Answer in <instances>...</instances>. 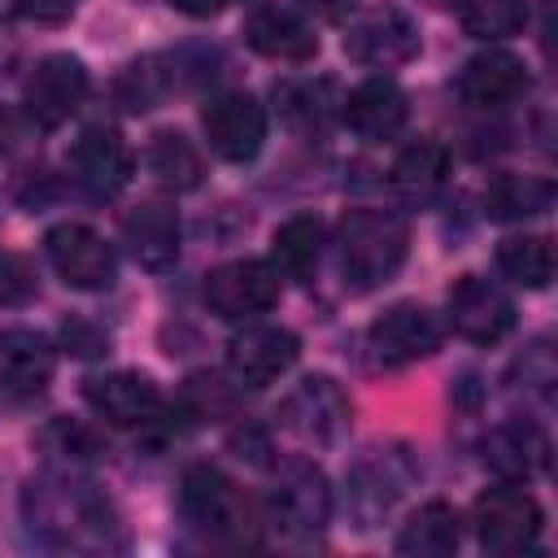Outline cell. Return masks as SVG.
<instances>
[{
	"label": "cell",
	"instance_id": "1",
	"mask_svg": "<svg viewBox=\"0 0 558 558\" xmlns=\"http://www.w3.org/2000/svg\"><path fill=\"white\" fill-rule=\"evenodd\" d=\"M22 519H26V532L48 549L109 554L126 545L118 510L96 484L78 480L74 466L35 475L22 488Z\"/></svg>",
	"mask_w": 558,
	"mask_h": 558
},
{
	"label": "cell",
	"instance_id": "2",
	"mask_svg": "<svg viewBox=\"0 0 558 558\" xmlns=\"http://www.w3.org/2000/svg\"><path fill=\"white\" fill-rule=\"evenodd\" d=\"M336 248L344 288L375 292L401 270L410 253V227L388 209H353L336 231Z\"/></svg>",
	"mask_w": 558,
	"mask_h": 558
},
{
	"label": "cell",
	"instance_id": "3",
	"mask_svg": "<svg viewBox=\"0 0 558 558\" xmlns=\"http://www.w3.org/2000/svg\"><path fill=\"white\" fill-rule=\"evenodd\" d=\"M179 510L183 519L214 545H257V523L240 488L209 462H196L179 480Z\"/></svg>",
	"mask_w": 558,
	"mask_h": 558
},
{
	"label": "cell",
	"instance_id": "4",
	"mask_svg": "<svg viewBox=\"0 0 558 558\" xmlns=\"http://www.w3.org/2000/svg\"><path fill=\"white\" fill-rule=\"evenodd\" d=\"M270 523L292 541H314L331 519V488L327 475L310 458H288L275 471L270 497H266Z\"/></svg>",
	"mask_w": 558,
	"mask_h": 558
},
{
	"label": "cell",
	"instance_id": "5",
	"mask_svg": "<svg viewBox=\"0 0 558 558\" xmlns=\"http://www.w3.org/2000/svg\"><path fill=\"white\" fill-rule=\"evenodd\" d=\"M545 514L541 501L523 488V484H497L488 493L475 497V536L488 554H523L541 541Z\"/></svg>",
	"mask_w": 558,
	"mask_h": 558
},
{
	"label": "cell",
	"instance_id": "6",
	"mask_svg": "<svg viewBox=\"0 0 558 558\" xmlns=\"http://www.w3.org/2000/svg\"><path fill=\"white\" fill-rule=\"evenodd\" d=\"M344 52L349 61L371 65V70L405 65L410 57H418V22L397 4H375L349 22Z\"/></svg>",
	"mask_w": 558,
	"mask_h": 558
},
{
	"label": "cell",
	"instance_id": "7",
	"mask_svg": "<svg viewBox=\"0 0 558 558\" xmlns=\"http://www.w3.org/2000/svg\"><path fill=\"white\" fill-rule=\"evenodd\" d=\"M283 427L305 445H336L349 432L353 405L331 375H305L279 405Z\"/></svg>",
	"mask_w": 558,
	"mask_h": 558
},
{
	"label": "cell",
	"instance_id": "8",
	"mask_svg": "<svg viewBox=\"0 0 558 558\" xmlns=\"http://www.w3.org/2000/svg\"><path fill=\"white\" fill-rule=\"evenodd\" d=\"M83 96H87V65L70 52L39 57L26 74V87H22V105H26L31 122L44 126V131L70 122L78 113Z\"/></svg>",
	"mask_w": 558,
	"mask_h": 558
},
{
	"label": "cell",
	"instance_id": "9",
	"mask_svg": "<svg viewBox=\"0 0 558 558\" xmlns=\"http://www.w3.org/2000/svg\"><path fill=\"white\" fill-rule=\"evenodd\" d=\"M44 253H48V266L61 275V283H70L78 292H100L118 275L113 244L100 231H92L87 222H61V227H52L44 235Z\"/></svg>",
	"mask_w": 558,
	"mask_h": 558
},
{
	"label": "cell",
	"instance_id": "10",
	"mask_svg": "<svg viewBox=\"0 0 558 558\" xmlns=\"http://www.w3.org/2000/svg\"><path fill=\"white\" fill-rule=\"evenodd\" d=\"M279 292H283L279 270L270 262H257V257H240V262H227V266L205 275V305L218 318L266 314L279 305Z\"/></svg>",
	"mask_w": 558,
	"mask_h": 558
},
{
	"label": "cell",
	"instance_id": "11",
	"mask_svg": "<svg viewBox=\"0 0 558 558\" xmlns=\"http://www.w3.org/2000/svg\"><path fill=\"white\" fill-rule=\"evenodd\" d=\"M440 340H445L440 318H436L427 305H418V301L388 305V310L371 323V331H366V344H371L375 362H384V366L423 362V357H432V353L440 349Z\"/></svg>",
	"mask_w": 558,
	"mask_h": 558
},
{
	"label": "cell",
	"instance_id": "12",
	"mask_svg": "<svg viewBox=\"0 0 558 558\" xmlns=\"http://www.w3.org/2000/svg\"><path fill=\"white\" fill-rule=\"evenodd\" d=\"M445 323L471 344H497L514 327V301L493 279L462 275L445 296Z\"/></svg>",
	"mask_w": 558,
	"mask_h": 558
},
{
	"label": "cell",
	"instance_id": "13",
	"mask_svg": "<svg viewBox=\"0 0 558 558\" xmlns=\"http://www.w3.org/2000/svg\"><path fill=\"white\" fill-rule=\"evenodd\" d=\"M201 126L222 161H253L266 140V109L253 92H218L205 105Z\"/></svg>",
	"mask_w": 558,
	"mask_h": 558
},
{
	"label": "cell",
	"instance_id": "14",
	"mask_svg": "<svg viewBox=\"0 0 558 558\" xmlns=\"http://www.w3.org/2000/svg\"><path fill=\"white\" fill-rule=\"evenodd\" d=\"M301 357V340L288 327H270V323H253L244 331H235L227 340V366L240 384L248 388H266L279 375L292 371V362Z\"/></svg>",
	"mask_w": 558,
	"mask_h": 558
},
{
	"label": "cell",
	"instance_id": "15",
	"mask_svg": "<svg viewBox=\"0 0 558 558\" xmlns=\"http://www.w3.org/2000/svg\"><path fill=\"white\" fill-rule=\"evenodd\" d=\"M83 401L113 427H144L161 414V388L140 371H109L83 379Z\"/></svg>",
	"mask_w": 558,
	"mask_h": 558
},
{
	"label": "cell",
	"instance_id": "16",
	"mask_svg": "<svg viewBox=\"0 0 558 558\" xmlns=\"http://www.w3.org/2000/svg\"><path fill=\"white\" fill-rule=\"evenodd\" d=\"M131 148L113 126H87L70 148V170L92 196H118L131 183Z\"/></svg>",
	"mask_w": 558,
	"mask_h": 558
},
{
	"label": "cell",
	"instance_id": "17",
	"mask_svg": "<svg viewBox=\"0 0 558 558\" xmlns=\"http://www.w3.org/2000/svg\"><path fill=\"white\" fill-rule=\"evenodd\" d=\"M480 458L493 475H501L506 484H527L532 475H541L549 466V436L527 423V418H514V423H497L484 440H480Z\"/></svg>",
	"mask_w": 558,
	"mask_h": 558
},
{
	"label": "cell",
	"instance_id": "18",
	"mask_svg": "<svg viewBox=\"0 0 558 558\" xmlns=\"http://www.w3.org/2000/svg\"><path fill=\"white\" fill-rule=\"evenodd\" d=\"M340 118L362 140H392L410 118V100L401 83H392L388 74H371L340 100Z\"/></svg>",
	"mask_w": 558,
	"mask_h": 558
},
{
	"label": "cell",
	"instance_id": "19",
	"mask_svg": "<svg viewBox=\"0 0 558 558\" xmlns=\"http://www.w3.org/2000/svg\"><path fill=\"white\" fill-rule=\"evenodd\" d=\"M57 349L35 327H4L0 331V388L9 397H39L52 384Z\"/></svg>",
	"mask_w": 558,
	"mask_h": 558
},
{
	"label": "cell",
	"instance_id": "20",
	"mask_svg": "<svg viewBox=\"0 0 558 558\" xmlns=\"http://www.w3.org/2000/svg\"><path fill=\"white\" fill-rule=\"evenodd\" d=\"M527 92V65L506 52V48H488L475 52L462 70H458V96L475 109H506Z\"/></svg>",
	"mask_w": 558,
	"mask_h": 558
},
{
	"label": "cell",
	"instance_id": "21",
	"mask_svg": "<svg viewBox=\"0 0 558 558\" xmlns=\"http://www.w3.org/2000/svg\"><path fill=\"white\" fill-rule=\"evenodd\" d=\"M244 44L270 61H310L318 52L314 26L288 4H257L244 17Z\"/></svg>",
	"mask_w": 558,
	"mask_h": 558
},
{
	"label": "cell",
	"instance_id": "22",
	"mask_svg": "<svg viewBox=\"0 0 558 558\" xmlns=\"http://www.w3.org/2000/svg\"><path fill=\"white\" fill-rule=\"evenodd\" d=\"M122 244L144 270H166L179 257V214L161 201H144L122 218Z\"/></svg>",
	"mask_w": 558,
	"mask_h": 558
},
{
	"label": "cell",
	"instance_id": "23",
	"mask_svg": "<svg viewBox=\"0 0 558 558\" xmlns=\"http://www.w3.org/2000/svg\"><path fill=\"white\" fill-rule=\"evenodd\" d=\"M449 179V148L440 140H414L397 153L392 161V187L397 196H405L410 205H427Z\"/></svg>",
	"mask_w": 558,
	"mask_h": 558
},
{
	"label": "cell",
	"instance_id": "24",
	"mask_svg": "<svg viewBox=\"0 0 558 558\" xmlns=\"http://www.w3.org/2000/svg\"><path fill=\"white\" fill-rule=\"evenodd\" d=\"M462 541V519L449 501H427L418 506L401 532H397V554L405 558H449Z\"/></svg>",
	"mask_w": 558,
	"mask_h": 558
},
{
	"label": "cell",
	"instance_id": "25",
	"mask_svg": "<svg viewBox=\"0 0 558 558\" xmlns=\"http://www.w3.org/2000/svg\"><path fill=\"white\" fill-rule=\"evenodd\" d=\"M401 488H405V475H397L388 458L357 462L349 471V510H353L357 527H375L392 510V501L401 497Z\"/></svg>",
	"mask_w": 558,
	"mask_h": 558
},
{
	"label": "cell",
	"instance_id": "26",
	"mask_svg": "<svg viewBox=\"0 0 558 558\" xmlns=\"http://www.w3.org/2000/svg\"><path fill=\"white\" fill-rule=\"evenodd\" d=\"M144 166L148 174L170 187V192H192L201 179H205V161H201V148L183 135V131H157L144 148Z\"/></svg>",
	"mask_w": 558,
	"mask_h": 558
},
{
	"label": "cell",
	"instance_id": "27",
	"mask_svg": "<svg viewBox=\"0 0 558 558\" xmlns=\"http://www.w3.org/2000/svg\"><path fill=\"white\" fill-rule=\"evenodd\" d=\"M554 205V183L541 174H497L484 187V214L497 222H523Z\"/></svg>",
	"mask_w": 558,
	"mask_h": 558
},
{
	"label": "cell",
	"instance_id": "28",
	"mask_svg": "<svg viewBox=\"0 0 558 558\" xmlns=\"http://www.w3.org/2000/svg\"><path fill=\"white\" fill-rule=\"evenodd\" d=\"M275 100H279V118L305 135L327 131V122L336 118V105H340L327 78H288L275 87Z\"/></svg>",
	"mask_w": 558,
	"mask_h": 558
},
{
	"label": "cell",
	"instance_id": "29",
	"mask_svg": "<svg viewBox=\"0 0 558 558\" xmlns=\"http://www.w3.org/2000/svg\"><path fill=\"white\" fill-rule=\"evenodd\" d=\"M174 74H179V61L174 57H140L131 61L122 74H118V100L131 109V113H144V109H157L170 92H174Z\"/></svg>",
	"mask_w": 558,
	"mask_h": 558
},
{
	"label": "cell",
	"instance_id": "30",
	"mask_svg": "<svg viewBox=\"0 0 558 558\" xmlns=\"http://www.w3.org/2000/svg\"><path fill=\"white\" fill-rule=\"evenodd\" d=\"M327 244V227L314 214H296L275 231V270L288 279H305Z\"/></svg>",
	"mask_w": 558,
	"mask_h": 558
},
{
	"label": "cell",
	"instance_id": "31",
	"mask_svg": "<svg viewBox=\"0 0 558 558\" xmlns=\"http://www.w3.org/2000/svg\"><path fill=\"white\" fill-rule=\"evenodd\" d=\"M497 270L519 288H549L554 279V244L549 235H506L497 244Z\"/></svg>",
	"mask_w": 558,
	"mask_h": 558
},
{
	"label": "cell",
	"instance_id": "32",
	"mask_svg": "<svg viewBox=\"0 0 558 558\" xmlns=\"http://www.w3.org/2000/svg\"><path fill=\"white\" fill-rule=\"evenodd\" d=\"M35 445H39L57 466H87V462H96V458L105 453L100 432H96L92 423H83V418H65V414L48 418V423L39 427Z\"/></svg>",
	"mask_w": 558,
	"mask_h": 558
},
{
	"label": "cell",
	"instance_id": "33",
	"mask_svg": "<svg viewBox=\"0 0 558 558\" xmlns=\"http://www.w3.org/2000/svg\"><path fill=\"white\" fill-rule=\"evenodd\" d=\"M458 22L471 39H510L527 22L523 0H458Z\"/></svg>",
	"mask_w": 558,
	"mask_h": 558
},
{
	"label": "cell",
	"instance_id": "34",
	"mask_svg": "<svg viewBox=\"0 0 558 558\" xmlns=\"http://www.w3.org/2000/svg\"><path fill=\"white\" fill-rule=\"evenodd\" d=\"M39 292V275L22 253H0V305H26Z\"/></svg>",
	"mask_w": 558,
	"mask_h": 558
},
{
	"label": "cell",
	"instance_id": "35",
	"mask_svg": "<svg viewBox=\"0 0 558 558\" xmlns=\"http://www.w3.org/2000/svg\"><path fill=\"white\" fill-rule=\"evenodd\" d=\"M61 344L74 357H100V353H109V336L96 323H87V318H65L61 323Z\"/></svg>",
	"mask_w": 558,
	"mask_h": 558
},
{
	"label": "cell",
	"instance_id": "36",
	"mask_svg": "<svg viewBox=\"0 0 558 558\" xmlns=\"http://www.w3.org/2000/svg\"><path fill=\"white\" fill-rule=\"evenodd\" d=\"M519 371H523V384H527L532 392L549 397V388H554V357H549L545 340H536V344H532V349L519 357Z\"/></svg>",
	"mask_w": 558,
	"mask_h": 558
},
{
	"label": "cell",
	"instance_id": "37",
	"mask_svg": "<svg viewBox=\"0 0 558 558\" xmlns=\"http://www.w3.org/2000/svg\"><path fill=\"white\" fill-rule=\"evenodd\" d=\"M13 9H17L22 17H31V22L57 26V22H65V17L78 9V0H13Z\"/></svg>",
	"mask_w": 558,
	"mask_h": 558
},
{
	"label": "cell",
	"instance_id": "38",
	"mask_svg": "<svg viewBox=\"0 0 558 558\" xmlns=\"http://www.w3.org/2000/svg\"><path fill=\"white\" fill-rule=\"evenodd\" d=\"M301 9L314 13L318 22H344L357 9V0H301Z\"/></svg>",
	"mask_w": 558,
	"mask_h": 558
},
{
	"label": "cell",
	"instance_id": "39",
	"mask_svg": "<svg viewBox=\"0 0 558 558\" xmlns=\"http://www.w3.org/2000/svg\"><path fill=\"white\" fill-rule=\"evenodd\" d=\"M183 17H214V13H222L231 0H170Z\"/></svg>",
	"mask_w": 558,
	"mask_h": 558
},
{
	"label": "cell",
	"instance_id": "40",
	"mask_svg": "<svg viewBox=\"0 0 558 558\" xmlns=\"http://www.w3.org/2000/svg\"><path fill=\"white\" fill-rule=\"evenodd\" d=\"M4 148H9V118H4V109H0V157H4Z\"/></svg>",
	"mask_w": 558,
	"mask_h": 558
},
{
	"label": "cell",
	"instance_id": "41",
	"mask_svg": "<svg viewBox=\"0 0 558 558\" xmlns=\"http://www.w3.org/2000/svg\"><path fill=\"white\" fill-rule=\"evenodd\" d=\"M432 9H449V4H458V0H427Z\"/></svg>",
	"mask_w": 558,
	"mask_h": 558
}]
</instances>
